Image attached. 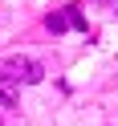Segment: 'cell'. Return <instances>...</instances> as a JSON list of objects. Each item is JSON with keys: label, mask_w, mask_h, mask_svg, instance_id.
<instances>
[{"label": "cell", "mask_w": 118, "mask_h": 126, "mask_svg": "<svg viewBox=\"0 0 118 126\" xmlns=\"http://www.w3.org/2000/svg\"><path fill=\"white\" fill-rule=\"evenodd\" d=\"M0 81L4 85H12V81L37 85V81H45V69H41V61H33V57H8L0 65Z\"/></svg>", "instance_id": "obj_1"}, {"label": "cell", "mask_w": 118, "mask_h": 126, "mask_svg": "<svg viewBox=\"0 0 118 126\" xmlns=\"http://www.w3.org/2000/svg\"><path fill=\"white\" fill-rule=\"evenodd\" d=\"M45 29H49V33L82 29V33H85V12H82V4H69V8H61V12H49V16H45Z\"/></svg>", "instance_id": "obj_2"}, {"label": "cell", "mask_w": 118, "mask_h": 126, "mask_svg": "<svg viewBox=\"0 0 118 126\" xmlns=\"http://www.w3.org/2000/svg\"><path fill=\"white\" fill-rule=\"evenodd\" d=\"M0 106H4V110H12V106H17V102H12V94H4V90H0Z\"/></svg>", "instance_id": "obj_3"}]
</instances>
